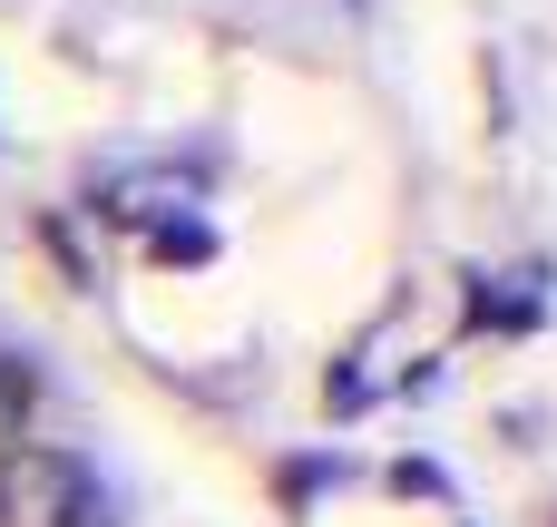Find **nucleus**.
Segmentation results:
<instances>
[{
	"label": "nucleus",
	"mask_w": 557,
	"mask_h": 527,
	"mask_svg": "<svg viewBox=\"0 0 557 527\" xmlns=\"http://www.w3.org/2000/svg\"><path fill=\"white\" fill-rule=\"evenodd\" d=\"M0 527H98V479L69 450H10L0 460Z\"/></svg>",
	"instance_id": "nucleus-1"
}]
</instances>
